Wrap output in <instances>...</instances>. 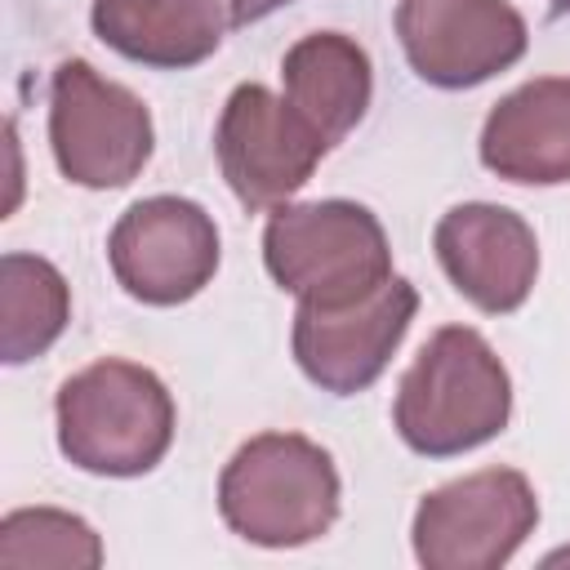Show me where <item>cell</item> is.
<instances>
[{"instance_id": "obj_17", "label": "cell", "mask_w": 570, "mask_h": 570, "mask_svg": "<svg viewBox=\"0 0 570 570\" xmlns=\"http://www.w3.org/2000/svg\"><path fill=\"white\" fill-rule=\"evenodd\" d=\"M281 4H289V0H227V18H232V27H249L267 13H276Z\"/></svg>"}, {"instance_id": "obj_9", "label": "cell", "mask_w": 570, "mask_h": 570, "mask_svg": "<svg viewBox=\"0 0 570 570\" xmlns=\"http://www.w3.org/2000/svg\"><path fill=\"white\" fill-rule=\"evenodd\" d=\"M396 40L419 80L472 89L521 62L530 31L508 0H401Z\"/></svg>"}, {"instance_id": "obj_8", "label": "cell", "mask_w": 570, "mask_h": 570, "mask_svg": "<svg viewBox=\"0 0 570 570\" xmlns=\"http://www.w3.org/2000/svg\"><path fill=\"white\" fill-rule=\"evenodd\" d=\"M218 254L214 218L187 196H147L129 205L107 236L120 289L147 307H178L196 298L214 281Z\"/></svg>"}, {"instance_id": "obj_3", "label": "cell", "mask_w": 570, "mask_h": 570, "mask_svg": "<svg viewBox=\"0 0 570 570\" xmlns=\"http://www.w3.org/2000/svg\"><path fill=\"white\" fill-rule=\"evenodd\" d=\"M338 468L298 432L249 436L218 476V512L232 534L258 548H303L338 521Z\"/></svg>"}, {"instance_id": "obj_18", "label": "cell", "mask_w": 570, "mask_h": 570, "mask_svg": "<svg viewBox=\"0 0 570 570\" xmlns=\"http://www.w3.org/2000/svg\"><path fill=\"white\" fill-rule=\"evenodd\" d=\"M552 13H557V18H566V13H570V0H552Z\"/></svg>"}, {"instance_id": "obj_11", "label": "cell", "mask_w": 570, "mask_h": 570, "mask_svg": "<svg viewBox=\"0 0 570 570\" xmlns=\"http://www.w3.org/2000/svg\"><path fill=\"white\" fill-rule=\"evenodd\" d=\"M432 249L450 285L490 316L517 312L539 276L534 227L521 214L490 200H468L445 209L432 232Z\"/></svg>"}, {"instance_id": "obj_6", "label": "cell", "mask_w": 570, "mask_h": 570, "mask_svg": "<svg viewBox=\"0 0 570 570\" xmlns=\"http://www.w3.org/2000/svg\"><path fill=\"white\" fill-rule=\"evenodd\" d=\"M539 525L525 472L481 468L428 490L414 508V557L428 570H499Z\"/></svg>"}, {"instance_id": "obj_16", "label": "cell", "mask_w": 570, "mask_h": 570, "mask_svg": "<svg viewBox=\"0 0 570 570\" xmlns=\"http://www.w3.org/2000/svg\"><path fill=\"white\" fill-rule=\"evenodd\" d=\"M94 570L102 543L89 521L58 508H18L0 521V570Z\"/></svg>"}, {"instance_id": "obj_14", "label": "cell", "mask_w": 570, "mask_h": 570, "mask_svg": "<svg viewBox=\"0 0 570 570\" xmlns=\"http://www.w3.org/2000/svg\"><path fill=\"white\" fill-rule=\"evenodd\" d=\"M281 80L285 98L330 138V147L361 125L374 98L370 53L343 31H312L289 45L281 58Z\"/></svg>"}, {"instance_id": "obj_1", "label": "cell", "mask_w": 570, "mask_h": 570, "mask_svg": "<svg viewBox=\"0 0 570 570\" xmlns=\"http://www.w3.org/2000/svg\"><path fill=\"white\" fill-rule=\"evenodd\" d=\"M512 419V379L481 330H436L401 374L392 423L423 459H454L494 441Z\"/></svg>"}, {"instance_id": "obj_12", "label": "cell", "mask_w": 570, "mask_h": 570, "mask_svg": "<svg viewBox=\"0 0 570 570\" xmlns=\"http://www.w3.org/2000/svg\"><path fill=\"white\" fill-rule=\"evenodd\" d=\"M481 165L503 183H570V76H539L499 98L481 125Z\"/></svg>"}, {"instance_id": "obj_10", "label": "cell", "mask_w": 570, "mask_h": 570, "mask_svg": "<svg viewBox=\"0 0 570 570\" xmlns=\"http://www.w3.org/2000/svg\"><path fill=\"white\" fill-rule=\"evenodd\" d=\"M419 312V289L405 276H387L374 294L347 307H298L294 312V361L298 370L334 396L365 392L401 347Z\"/></svg>"}, {"instance_id": "obj_5", "label": "cell", "mask_w": 570, "mask_h": 570, "mask_svg": "<svg viewBox=\"0 0 570 570\" xmlns=\"http://www.w3.org/2000/svg\"><path fill=\"white\" fill-rule=\"evenodd\" d=\"M49 147L67 183L94 191L129 187L156 147L151 111L85 58H67L49 80Z\"/></svg>"}, {"instance_id": "obj_2", "label": "cell", "mask_w": 570, "mask_h": 570, "mask_svg": "<svg viewBox=\"0 0 570 570\" xmlns=\"http://www.w3.org/2000/svg\"><path fill=\"white\" fill-rule=\"evenodd\" d=\"M58 450L94 476H142L174 445V396L147 365L102 356L53 396Z\"/></svg>"}, {"instance_id": "obj_4", "label": "cell", "mask_w": 570, "mask_h": 570, "mask_svg": "<svg viewBox=\"0 0 570 570\" xmlns=\"http://www.w3.org/2000/svg\"><path fill=\"white\" fill-rule=\"evenodd\" d=\"M267 276L307 307H347L392 276L383 223L356 200L276 205L263 227Z\"/></svg>"}, {"instance_id": "obj_7", "label": "cell", "mask_w": 570, "mask_h": 570, "mask_svg": "<svg viewBox=\"0 0 570 570\" xmlns=\"http://www.w3.org/2000/svg\"><path fill=\"white\" fill-rule=\"evenodd\" d=\"M214 151L236 200L258 214L285 205L307 187L321 156L330 151V138L289 98H276L267 85L245 80L223 102Z\"/></svg>"}, {"instance_id": "obj_15", "label": "cell", "mask_w": 570, "mask_h": 570, "mask_svg": "<svg viewBox=\"0 0 570 570\" xmlns=\"http://www.w3.org/2000/svg\"><path fill=\"white\" fill-rule=\"evenodd\" d=\"M71 321V289L62 272L40 254L0 258V352L4 365H22L58 343Z\"/></svg>"}, {"instance_id": "obj_13", "label": "cell", "mask_w": 570, "mask_h": 570, "mask_svg": "<svg viewBox=\"0 0 570 570\" xmlns=\"http://www.w3.org/2000/svg\"><path fill=\"white\" fill-rule=\"evenodd\" d=\"M89 22L107 49L160 71L205 62L232 27L223 0H94Z\"/></svg>"}]
</instances>
